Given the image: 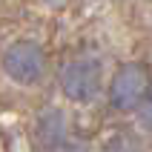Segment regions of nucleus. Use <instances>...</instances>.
<instances>
[{
  "label": "nucleus",
  "instance_id": "nucleus-1",
  "mask_svg": "<svg viewBox=\"0 0 152 152\" xmlns=\"http://www.w3.org/2000/svg\"><path fill=\"white\" fill-rule=\"evenodd\" d=\"M103 86V60L98 55H77L60 69V92L72 103H92Z\"/></svg>",
  "mask_w": 152,
  "mask_h": 152
},
{
  "label": "nucleus",
  "instance_id": "nucleus-2",
  "mask_svg": "<svg viewBox=\"0 0 152 152\" xmlns=\"http://www.w3.org/2000/svg\"><path fill=\"white\" fill-rule=\"evenodd\" d=\"M0 69L17 86H37L46 77V52L37 40H15L0 55Z\"/></svg>",
  "mask_w": 152,
  "mask_h": 152
},
{
  "label": "nucleus",
  "instance_id": "nucleus-3",
  "mask_svg": "<svg viewBox=\"0 0 152 152\" xmlns=\"http://www.w3.org/2000/svg\"><path fill=\"white\" fill-rule=\"evenodd\" d=\"M149 86H152L149 69L138 60H129L115 69V75L109 80V89H106L109 106L118 112H135L144 101V95L149 92Z\"/></svg>",
  "mask_w": 152,
  "mask_h": 152
},
{
  "label": "nucleus",
  "instance_id": "nucleus-4",
  "mask_svg": "<svg viewBox=\"0 0 152 152\" xmlns=\"http://www.w3.org/2000/svg\"><path fill=\"white\" fill-rule=\"evenodd\" d=\"M37 135H40V144L49 146V149H58L63 141H66V118L60 109H49L43 112L40 121H37Z\"/></svg>",
  "mask_w": 152,
  "mask_h": 152
},
{
  "label": "nucleus",
  "instance_id": "nucleus-5",
  "mask_svg": "<svg viewBox=\"0 0 152 152\" xmlns=\"http://www.w3.org/2000/svg\"><path fill=\"white\" fill-rule=\"evenodd\" d=\"M138 124H141V129H146V132H152V86L149 92L144 95V101H141V106H138Z\"/></svg>",
  "mask_w": 152,
  "mask_h": 152
}]
</instances>
